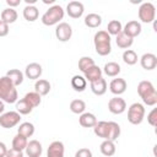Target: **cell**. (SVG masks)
<instances>
[{
  "mask_svg": "<svg viewBox=\"0 0 157 157\" xmlns=\"http://www.w3.org/2000/svg\"><path fill=\"white\" fill-rule=\"evenodd\" d=\"M0 99L4 103H10V104L16 103L18 99L17 90L12 83V81L6 75L0 77Z\"/></svg>",
  "mask_w": 157,
  "mask_h": 157,
  "instance_id": "cell-1",
  "label": "cell"
},
{
  "mask_svg": "<svg viewBox=\"0 0 157 157\" xmlns=\"http://www.w3.org/2000/svg\"><path fill=\"white\" fill-rule=\"evenodd\" d=\"M137 93L144 104L153 107L157 104V91L151 81H141L137 85Z\"/></svg>",
  "mask_w": 157,
  "mask_h": 157,
  "instance_id": "cell-2",
  "label": "cell"
},
{
  "mask_svg": "<svg viewBox=\"0 0 157 157\" xmlns=\"http://www.w3.org/2000/svg\"><path fill=\"white\" fill-rule=\"evenodd\" d=\"M93 43H94V49L96 53L101 56H105L110 54L112 52V45H110V36L107 33V31H98L96 32L93 37Z\"/></svg>",
  "mask_w": 157,
  "mask_h": 157,
  "instance_id": "cell-3",
  "label": "cell"
},
{
  "mask_svg": "<svg viewBox=\"0 0 157 157\" xmlns=\"http://www.w3.org/2000/svg\"><path fill=\"white\" fill-rule=\"evenodd\" d=\"M64 9L60 5H53L42 15L40 21L44 26L59 25V22L64 18Z\"/></svg>",
  "mask_w": 157,
  "mask_h": 157,
  "instance_id": "cell-4",
  "label": "cell"
},
{
  "mask_svg": "<svg viewBox=\"0 0 157 157\" xmlns=\"http://www.w3.org/2000/svg\"><path fill=\"white\" fill-rule=\"evenodd\" d=\"M145 118V107L141 103H132L128 108V120L132 125H139Z\"/></svg>",
  "mask_w": 157,
  "mask_h": 157,
  "instance_id": "cell-5",
  "label": "cell"
},
{
  "mask_svg": "<svg viewBox=\"0 0 157 157\" xmlns=\"http://www.w3.org/2000/svg\"><path fill=\"white\" fill-rule=\"evenodd\" d=\"M139 20L144 23H151L156 17V7L152 2H142L137 11Z\"/></svg>",
  "mask_w": 157,
  "mask_h": 157,
  "instance_id": "cell-6",
  "label": "cell"
},
{
  "mask_svg": "<svg viewBox=\"0 0 157 157\" xmlns=\"http://www.w3.org/2000/svg\"><path fill=\"white\" fill-rule=\"evenodd\" d=\"M21 121V114L16 110H10L6 113H2L0 115V126L4 129H11L20 124Z\"/></svg>",
  "mask_w": 157,
  "mask_h": 157,
  "instance_id": "cell-7",
  "label": "cell"
},
{
  "mask_svg": "<svg viewBox=\"0 0 157 157\" xmlns=\"http://www.w3.org/2000/svg\"><path fill=\"white\" fill-rule=\"evenodd\" d=\"M108 110L113 114H121L126 110V102L119 97V96H115L113 98L109 99L108 102Z\"/></svg>",
  "mask_w": 157,
  "mask_h": 157,
  "instance_id": "cell-8",
  "label": "cell"
},
{
  "mask_svg": "<svg viewBox=\"0 0 157 157\" xmlns=\"http://www.w3.org/2000/svg\"><path fill=\"white\" fill-rule=\"evenodd\" d=\"M55 36L60 42H67L72 36V28L67 22H60L55 28Z\"/></svg>",
  "mask_w": 157,
  "mask_h": 157,
  "instance_id": "cell-9",
  "label": "cell"
},
{
  "mask_svg": "<svg viewBox=\"0 0 157 157\" xmlns=\"http://www.w3.org/2000/svg\"><path fill=\"white\" fill-rule=\"evenodd\" d=\"M83 11H85V6L80 1H70L66 5V13L71 18H80L83 15Z\"/></svg>",
  "mask_w": 157,
  "mask_h": 157,
  "instance_id": "cell-10",
  "label": "cell"
},
{
  "mask_svg": "<svg viewBox=\"0 0 157 157\" xmlns=\"http://www.w3.org/2000/svg\"><path fill=\"white\" fill-rule=\"evenodd\" d=\"M42 72H43L42 65L38 63H31L25 69V76L29 80H39V77L42 76Z\"/></svg>",
  "mask_w": 157,
  "mask_h": 157,
  "instance_id": "cell-11",
  "label": "cell"
},
{
  "mask_svg": "<svg viewBox=\"0 0 157 157\" xmlns=\"http://www.w3.org/2000/svg\"><path fill=\"white\" fill-rule=\"evenodd\" d=\"M126 87H128V83L124 78L121 77H117V78H113L109 83V91L115 94V96H120L123 94L125 91H126Z\"/></svg>",
  "mask_w": 157,
  "mask_h": 157,
  "instance_id": "cell-12",
  "label": "cell"
},
{
  "mask_svg": "<svg viewBox=\"0 0 157 157\" xmlns=\"http://www.w3.org/2000/svg\"><path fill=\"white\" fill-rule=\"evenodd\" d=\"M25 151L28 157H40V155L43 152V147L38 140H31V141H28Z\"/></svg>",
  "mask_w": 157,
  "mask_h": 157,
  "instance_id": "cell-13",
  "label": "cell"
},
{
  "mask_svg": "<svg viewBox=\"0 0 157 157\" xmlns=\"http://www.w3.org/2000/svg\"><path fill=\"white\" fill-rule=\"evenodd\" d=\"M141 31H142L141 23H140L139 21H135V20L129 21V22L124 26V28H123V32H124L126 36L131 37V38L137 37V36L141 33Z\"/></svg>",
  "mask_w": 157,
  "mask_h": 157,
  "instance_id": "cell-14",
  "label": "cell"
},
{
  "mask_svg": "<svg viewBox=\"0 0 157 157\" xmlns=\"http://www.w3.org/2000/svg\"><path fill=\"white\" fill-rule=\"evenodd\" d=\"M140 64L145 70H153L157 66V56L152 53H145L140 58Z\"/></svg>",
  "mask_w": 157,
  "mask_h": 157,
  "instance_id": "cell-15",
  "label": "cell"
},
{
  "mask_svg": "<svg viewBox=\"0 0 157 157\" xmlns=\"http://www.w3.org/2000/svg\"><path fill=\"white\" fill-rule=\"evenodd\" d=\"M64 144L61 141H53L47 150V157H64Z\"/></svg>",
  "mask_w": 157,
  "mask_h": 157,
  "instance_id": "cell-16",
  "label": "cell"
},
{
  "mask_svg": "<svg viewBox=\"0 0 157 157\" xmlns=\"http://www.w3.org/2000/svg\"><path fill=\"white\" fill-rule=\"evenodd\" d=\"M90 87H91V91L96 94V96H103L105 92H107V88H108V85H107V81L105 78L101 77L93 82H90Z\"/></svg>",
  "mask_w": 157,
  "mask_h": 157,
  "instance_id": "cell-17",
  "label": "cell"
},
{
  "mask_svg": "<svg viewBox=\"0 0 157 157\" xmlns=\"http://www.w3.org/2000/svg\"><path fill=\"white\" fill-rule=\"evenodd\" d=\"M97 118L93 113H90V112H85L82 114H80V118H78V123L82 128H93L96 124H97Z\"/></svg>",
  "mask_w": 157,
  "mask_h": 157,
  "instance_id": "cell-18",
  "label": "cell"
},
{
  "mask_svg": "<svg viewBox=\"0 0 157 157\" xmlns=\"http://www.w3.org/2000/svg\"><path fill=\"white\" fill-rule=\"evenodd\" d=\"M93 132L103 139V140H107L108 139V134H109V125H108V121H104V120H101V121H97V124L93 126Z\"/></svg>",
  "mask_w": 157,
  "mask_h": 157,
  "instance_id": "cell-19",
  "label": "cell"
},
{
  "mask_svg": "<svg viewBox=\"0 0 157 157\" xmlns=\"http://www.w3.org/2000/svg\"><path fill=\"white\" fill-rule=\"evenodd\" d=\"M50 82L48 80H44V78H39L34 83V92H37L40 97L42 96H47L49 92H50Z\"/></svg>",
  "mask_w": 157,
  "mask_h": 157,
  "instance_id": "cell-20",
  "label": "cell"
},
{
  "mask_svg": "<svg viewBox=\"0 0 157 157\" xmlns=\"http://www.w3.org/2000/svg\"><path fill=\"white\" fill-rule=\"evenodd\" d=\"M83 77L86 78V81L93 82V81H96V80H98V78L102 77V69L94 64L93 66H91L90 69H87L83 72Z\"/></svg>",
  "mask_w": 157,
  "mask_h": 157,
  "instance_id": "cell-21",
  "label": "cell"
},
{
  "mask_svg": "<svg viewBox=\"0 0 157 157\" xmlns=\"http://www.w3.org/2000/svg\"><path fill=\"white\" fill-rule=\"evenodd\" d=\"M117 38H115V43H117V45L119 47V48H121V49H129L131 45H132V43H134V38H131V37H129V36H126L124 32H120L118 36H115Z\"/></svg>",
  "mask_w": 157,
  "mask_h": 157,
  "instance_id": "cell-22",
  "label": "cell"
},
{
  "mask_svg": "<svg viewBox=\"0 0 157 157\" xmlns=\"http://www.w3.org/2000/svg\"><path fill=\"white\" fill-rule=\"evenodd\" d=\"M17 16H18V15H17V11H16L15 9L7 7V9H5V10H2V11H1L0 20H1V21H4V22H5V23H7V25H11V23L16 22Z\"/></svg>",
  "mask_w": 157,
  "mask_h": 157,
  "instance_id": "cell-23",
  "label": "cell"
},
{
  "mask_svg": "<svg viewBox=\"0 0 157 157\" xmlns=\"http://www.w3.org/2000/svg\"><path fill=\"white\" fill-rule=\"evenodd\" d=\"M120 70H121V67H120V65H119L118 63H115V61H109V63H107V64L104 65L102 72H104V74H105L107 76H109V77H117V76L120 74Z\"/></svg>",
  "mask_w": 157,
  "mask_h": 157,
  "instance_id": "cell-24",
  "label": "cell"
},
{
  "mask_svg": "<svg viewBox=\"0 0 157 157\" xmlns=\"http://www.w3.org/2000/svg\"><path fill=\"white\" fill-rule=\"evenodd\" d=\"M83 22H85V25H86L87 27H90V28H97V27H99V26L102 25V17H101V15L92 12V13L86 15Z\"/></svg>",
  "mask_w": 157,
  "mask_h": 157,
  "instance_id": "cell-25",
  "label": "cell"
},
{
  "mask_svg": "<svg viewBox=\"0 0 157 157\" xmlns=\"http://www.w3.org/2000/svg\"><path fill=\"white\" fill-rule=\"evenodd\" d=\"M6 76L12 81V83L15 85V87L20 86L22 82H23V77H25V74L18 70V69H11L6 72Z\"/></svg>",
  "mask_w": 157,
  "mask_h": 157,
  "instance_id": "cell-26",
  "label": "cell"
},
{
  "mask_svg": "<svg viewBox=\"0 0 157 157\" xmlns=\"http://www.w3.org/2000/svg\"><path fill=\"white\" fill-rule=\"evenodd\" d=\"M71 86L76 92H83L87 87V81L81 75H75L71 78Z\"/></svg>",
  "mask_w": 157,
  "mask_h": 157,
  "instance_id": "cell-27",
  "label": "cell"
},
{
  "mask_svg": "<svg viewBox=\"0 0 157 157\" xmlns=\"http://www.w3.org/2000/svg\"><path fill=\"white\" fill-rule=\"evenodd\" d=\"M99 150H101V152H102V155H103V156H105V157H110V156H113V155L115 153L117 147H115L114 141L104 140V141L101 144Z\"/></svg>",
  "mask_w": 157,
  "mask_h": 157,
  "instance_id": "cell-28",
  "label": "cell"
},
{
  "mask_svg": "<svg viewBox=\"0 0 157 157\" xmlns=\"http://www.w3.org/2000/svg\"><path fill=\"white\" fill-rule=\"evenodd\" d=\"M39 16V11L34 5H27L23 9V17L28 22H34Z\"/></svg>",
  "mask_w": 157,
  "mask_h": 157,
  "instance_id": "cell-29",
  "label": "cell"
},
{
  "mask_svg": "<svg viewBox=\"0 0 157 157\" xmlns=\"http://www.w3.org/2000/svg\"><path fill=\"white\" fill-rule=\"evenodd\" d=\"M17 134L25 136V137H31L33 134H34V125L29 121H25V123H21L20 126L17 128Z\"/></svg>",
  "mask_w": 157,
  "mask_h": 157,
  "instance_id": "cell-30",
  "label": "cell"
},
{
  "mask_svg": "<svg viewBox=\"0 0 157 157\" xmlns=\"http://www.w3.org/2000/svg\"><path fill=\"white\" fill-rule=\"evenodd\" d=\"M27 144H28L27 137H25V136L17 134V135L12 139V147H11V148H13V150H16V151H22V152H23L25 148H26V146H27Z\"/></svg>",
  "mask_w": 157,
  "mask_h": 157,
  "instance_id": "cell-31",
  "label": "cell"
},
{
  "mask_svg": "<svg viewBox=\"0 0 157 157\" xmlns=\"http://www.w3.org/2000/svg\"><path fill=\"white\" fill-rule=\"evenodd\" d=\"M120 32H123V26L121 22L118 20H112L108 22L107 26V33L109 36H118Z\"/></svg>",
  "mask_w": 157,
  "mask_h": 157,
  "instance_id": "cell-32",
  "label": "cell"
},
{
  "mask_svg": "<svg viewBox=\"0 0 157 157\" xmlns=\"http://www.w3.org/2000/svg\"><path fill=\"white\" fill-rule=\"evenodd\" d=\"M32 110H33L32 105H31L25 98H22V99H20V101L16 102V112L20 113L21 115H27V114H29Z\"/></svg>",
  "mask_w": 157,
  "mask_h": 157,
  "instance_id": "cell-33",
  "label": "cell"
},
{
  "mask_svg": "<svg viewBox=\"0 0 157 157\" xmlns=\"http://www.w3.org/2000/svg\"><path fill=\"white\" fill-rule=\"evenodd\" d=\"M137 54L135 50L132 49H126L124 50L123 53V61L126 64V65H135L137 63Z\"/></svg>",
  "mask_w": 157,
  "mask_h": 157,
  "instance_id": "cell-34",
  "label": "cell"
},
{
  "mask_svg": "<svg viewBox=\"0 0 157 157\" xmlns=\"http://www.w3.org/2000/svg\"><path fill=\"white\" fill-rule=\"evenodd\" d=\"M108 125H109V134L107 140L115 141L120 136V125L115 121H108Z\"/></svg>",
  "mask_w": 157,
  "mask_h": 157,
  "instance_id": "cell-35",
  "label": "cell"
},
{
  "mask_svg": "<svg viewBox=\"0 0 157 157\" xmlns=\"http://www.w3.org/2000/svg\"><path fill=\"white\" fill-rule=\"evenodd\" d=\"M70 110L75 114H82L86 110V103L82 99H74L70 103Z\"/></svg>",
  "mask_w": 157,
  "mask_h": 157,
  "instance_id": "cell-36",
  "label": "cell"
},
{
  "mask_svg": "<svg viewBox=\"0 0 157 157\" xmlns=\"http://www.w3.org/2000/svg\"><path fill=\"white\" fill-rule=\"evenodd\" d=\"M23 98L32 105V108L38 107V105L40 104V102H42V97H40L37 92H34V91H33V92H28V93H26Z\"/></svg>",
  "mask_w": 157,
  "mask_h": 157,
  "instance_id": "cell-37",
  "label": "cell"
},
{
  "mask_svg": "<svg viewBox=\"0 0 157 157\" xmlns=\"http://www.w3.org/2000/svg\"><path fill=\"white\" fill-rule=\"evenodd\" d=\"M94 65V60L91 58V56H82L80 60H78V69L80 71L85 72L87 69H90L91 66Z\"/></svg>",
  "mask_w": 157,
  "mask_h": 157,
  "instance_id": "cell-38",
  "label": "cell"
},
{
  "mask_svg": "<svg viewBox=\"0 0 157 157\" xmlns=\"http://www.w3.org/2000/svg\"><path fill=\"white\" fill-rule=\"evenodd\" d=\"M147 121L151 126H156L157 125V109L153 108L148 114H147Z\"/></svg>",
  "mask_w": 157,
  "mask_h": 157,
  "instance_id": "cell-39",
  "label": "cell"
},
{
  "mask_svg": "<svg viewBox=\"0 0 157 157\" xmlns=\"http://www.w3.org/2000/svg\"><path fill=\"white\" fill-rule=\"evenodd\" d=\"M75 157H93V156H92V152H91L90 148L82 147V148H80V150L76 151Z\"/></svg>",
  "mask_w": 157,
  "mask_h": 157,
  "instance_id": "cell-40",
  "label": "cell"
},
{
  "mask_svg": "<svg viewBox=\"0 0 157 157\" xmlns=\"http://www.w3.org/2000/svg\"><path fill=\"white\" fill-rule=\"evenodd\" d=\"M5 157H23V152L22 151H16L13 148H7V152H6Z\"/></svg>",
  "mask_w": 157,
  "mask_h": 157,
  "instance_id": "cell-41",
  "label": "cell"
},
{
  "mask_svg": "<svg viewBox=\"0 0 157 157\" xmlns=\"http://www.w3.org/2000/svg\"><path fill=\"white\" fill-rule=\"evenodd\" d=\"M9 25L0 20V37H5L9 34Z\"/></svg>",
  "mask_w": 157,
  "mask_h": 157,
  "instance_id": "cell-42",
  "label": "cell"
},
{
  "mask_svg": "<svg viewBox=\"0 0 157 157\" xmlns=\"http://www.w3.org/2000/svg\"><path fill=\"white\" fill-rule=\"evenodd\" d=\"M6 4H7L11 9H13V7H16V6H18V5L21 4V0H6Z\"/></svg>",
  "mask_w": 157,
  "mask_h": 157,
  "instance_id": "cell-43",
  "label": "cell"
},
{
  "mask_svg": "<svg viewBox=\"0 0 157 157\" xmlns=\"http://www.w3.org/2000/svg\"><path fill=\"white\" fill-rule=\"evenodd\" d=\"M6 152H7L6 145L0 141V157H5V156H6Z\"/></svg>",
  "mask_w": 157,
  "mask_h": 157,
  "instance_id": "cell-44",
  "label": "cell"
},
{
  "mask_svg": "<svg viewBox=\"0 0 157 157\" xmlns=\"http://www.w3.org/2000/svg\"><path fill=\"white\" fill-rule=\"evenodd\" d=\"M4 110H5V103L0 99V115L4 113Z\"/></svg>",
  "mask_w": 157,
  "mask_h": 157,
  "instance_id": "cell-45",
  "label": "cell"
},
{
  "mask_svg": "<svg viewBox=\"0 0 157 157\" xmlns=\"http://www.w3.org/2000/svg\"><path fill=\"white\" fill-rule=\"evenodd\" d=\"M37 2V0H26V4L27 5H33V4H36Z\"/></svg>",
  "mask_w": 157,
  "mask_h": 157,
  "instance_id": "cell-46",
  "label": "cell"
},
{
  "mask_svg": "<svg viewBox=\"0 0 157 157\" xmlns=\"http://www.w3.org/2000/svg\"><path fill=\"white\" fill-rule=\"evenodd\" d=\"M43 2H44V4H53V2H54V0H44Z\"/></svg>",
  "mask_w": 157,
  "mask_h": 157,
  "instance_id": "cell-47",
  "label": "cell"
}]
</instances>
